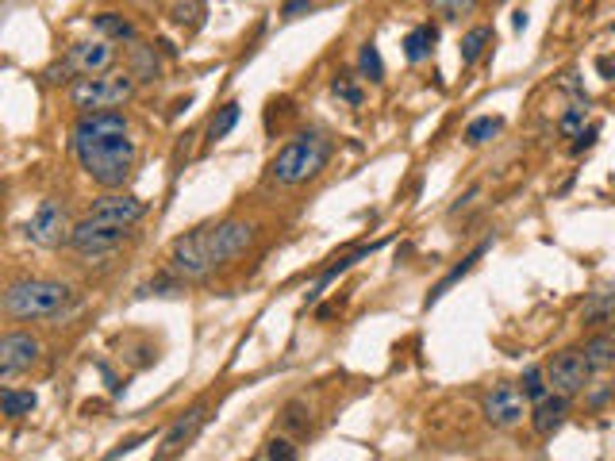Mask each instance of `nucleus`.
<instances>
[{"label":"nucleus","mask_w":615,"mask_h":461,"mask_svg":"<svg viewBox=\"0 0 615 461\" xmlns=\"http://www.w3.org/2000/svg\"><path fill=\"white\" fill-rule=\"evenodd\" d=\"M581 354H585V362H589L592 373H608V369H615V331H596L592 339H585Z\"/></svg>","instance_id":"f3484780"},{"label":"nucleus","mask_w":615,"mask_h":461,"mask_svg":"<svg viewBox=\"0 0 615 461\" xmlns=\"http://www.w3.org/2000/svg\"><path fill=\"white\" fill-rule=\"evenodd\" d=\"M427 8L446 20V24H454V20H462V16H473L477 12V0H427Z\"/></svg>","instance_id":"393cba45"},{"label":"nucleus","mask_w":615,"mask_h":461,"mask_svg":"<svg viewBox=\"0 0 615 461\" xmlns=\"http://www.w3.org/2000/svg\"><path fill=\"white\" fill-rule=\"evenodd\" d=\"M519 392H523L531 404H539L542 396L550 392V385H546V369H542V365H531V369L519 377Z\"/></svg>","instance_id":"cd10ccee"},{"label":"nucleus","mask_w":615,"mask_h":461,"mask_svg":"<svg viewBox=\"0 0 615 461\" xmlns=\"http://www.w3.org/2000/svg\"><path fill=\"white\" fill-rule=\"evenodd\" d=\"M331 93H335L339 100H346L350 108H358V104H362V89H358L350 77H335V81H331Z\"/></svg>","instance_id":"473e14b6"},{"label":"nucleus","mask_w":615,"mask_h":461,"mask_svg":"<svg viewBox=\"0 0 615 461\" xmlns=\"http://www.w3.org/2000/svg\"><path fill=\"white\" fill-rule=\"evenodd\" d=\"M439 43V27L435 24H423V27H412L408 35H404V58L408 62H423L431 50Z\"/></svg>","instance_id":"4be33fe9"},{"label":"nucleus","mask_w":615,"mask_h":461,"mask_svg":"<svg viewBox=\"0 0 615 461\" xmlns=\"http://www.w3.org/2000/svg\"><path fill=\"white\" fill-rule=\"evenodd\" d=\"M489 246H492L489 239H485V243L473 246V250H469L466 258H462V266H454V269H450V273H446V277H443V281L435 285V289L427 292V308H431V304H439V300H443L446 292H450V285H458V281H462L466 273H473V269H477V262H481V258L489 254Z\"/></svg>","instance_id":"6ab92c4d"},{"label":"nucleus","mask_w":615,"mask_h":461,"mask_svg":"<svg viewBox=\"0 0 615 461\" xmlns=\"http://www.w3.org/2000/svg\"><path fill=\"white\" fill-rule=\"evenodd\" d=\"M592 143H596V127H589V131H581V135H577V143H573V154H581V150H592Z\"/></svg>","instance_id":"4c0bfd02"},{"label":"nucleus","mask_w":615,"mask_h":461,"mask_svg":"<svg viewBox=\"0 0 615 461\" xmlns=\"http://www.w3.org/2000/svg\"><path fill=\"white\" fill-rule=\"evenodd\" d=\"M43 358V342L27 331H8L0 339V381H12L27 369H35Z\"/></svg>","instance_id":"9d476101"},{"label":"nucleus","mask_w":615,"mask_h":461,"mask_svg":"<svg viewBox=\"0 0 615 461\" xmlns=\"http://www.w3.org/2000/svg\"><path fill=\"white\" fill-rule=\"evenodd\" d=\"M239 112H243V108H239L235 100H231V104H223L220 112L212 116V123H208V139H212V143H220V139H227V135H231V127L239 123Z\"/></svg>","instance_id":"a878e982"},{"label":"nucleus","mask_w":615,"mask_h":461,"mask_svg":"<svg viewBox=\"0 0 615 461\" xmlns=\"http://www.w3.org/2000/svg\"><path fill=\"white\" fill-rule=\"evenodd\" d=\"M131 73H135L139 85L162 81V58H158V50L147 47V43H135V47H131Z\"/></svg>","instance_id":"412c9836"},{"label":"nucleus","mask_w":615,"mask_h":461,"mask_svg":"<svg viewBox=\"0 0 615 461\" xmlns=\"http://www.w3.org/2000/svg\"><path fill=\"white\" fill-rule=\"evenodd\" d=\"M492 43V27L489 24H477V27H469L466 35H462V47H458V58H462V66H477L481 62V54L489 50Z\"/></svg>","instance_id":"5701e85b"},{"label":"nucleus","mask_w":615,"mask_h":461,"mask_svg":"<svg viewBox=\"0 0 615 461\" xmlns=\"http://www.w3.org/2000/svg\"><path fill=\"white\" fill-rule=\"evenodd\" d=\"M74 304V289L54 277H20L4 289V312L12 319H58Z\"/></svg>","instance_id":"7ed1b4c3"},{"label":"nucleus","mask_w":615,"mask_h":461,"mask_svg":"<svg viewBox=\"0 0 615 461\" xmlns=\"http://www.w3.org/2000/svg\"><path fill=\"white\" fill-rule=\"evenodd\" d=\"M70 235H74V223H70L66 208L58 200H43L35 208V216L24 223V239L43 246V250H58L62 243H70Z\"/></svg>","instance_id":"39448f33"},{"label":"nucleus","mask_w":615,"mask_h":461,"mask_svg":"<svg viewBox=\"0 0 615 461\" xmlns=\"http://www.w3.org/2000/svg\"><path fill=\"white\" fill-rule=\"evenodd\" d=\"M500 127H504V120H496V116H481V120H473L466 127V143L469 146H485L489 139L500 135Z\"/></svg>","instance_id":"c85d7f7f"},{"label":"nucleus","mask_w":615,"mask_h":461,"mask_svg":"<svg viewBox=\"0 0 615 461\" xmlns=\"http://www.w3.org/2000/svg\"><path fill=\"white\" fill-rule=\"evenodd\" d=\"M154 461H170V458H154Z\"/></svg>","instance_id":"ea45409f"},{"label":"nucleus","mask_w":615,"mask_h":461,"mask_svg":"<svg viewBox=\"0 0 615 461\" xmlns=\"http://www.w3.org/2000/svg\"><path fill=\"white\" fill-rule=\"evenodd\" d=\"M66 62L74 66L77 77H100V73H112L116 66V43L112 39H85V43H74Z\"/></svg>","instance_id":"ddd939ff"},{"label":"nucleus","mask_w":615,"mask_h":461,"mask_svg":"<svg viewBox=\"0 0 615 461\" xmlns=\"http://www.w3.org/2000/svg\"><path fill=\"white\" fill-rule=\"evenodd\" d=\"M262 461H266V458H262Z\"/></svg>","instance_id":"a19ab883"},{"label":"nucleus","mask_w":615,"mask_h":461,"mask_svg":"<svg viewBox=\"0 0 615 461\" xmlns=\"http://www.w3.org/2000/svg\"><path fill=\"white\" fill-rule=\"evenodd\" d=\"M35 392H24V389H4L0 392V412L8 415V419H24V415L35 412Z\"/></svg>","instance_id":"b1692460"},{"label":"nucleus","mask_w":615,"mask_h":461,"mask_svg":"<svg viewBox=\"0 0 615 461\" xmlns=\"http://www.w3.org/2000/svg\"><path fill=\"white\" fill-rule=\"evenodd\" d=\"M581 323L585 327H600V323H615V285H600L589 292L585 308H581Z\"/></svg>","instance_id":"dca6fc26"},{"label":"nucleus","mask_w":615,"mask_h":461,"mask_svg":"<svg viewBox=\"0 0 615 461\" xmlns=\"http://www.w3.org/2000/svg\"><path fill=\"white\" fill-rule=\"evenodd\" d=\"M170 269L181 281H204L216 269L212 254H208V227H197L170 246Z\"/></svg>","instance_id":"423d86ee"},{"label":"nucleus","mask_w":615,"mask_h":461,"mask_svg":"<svg viewBox=\"0 0 615 461\" xmlns=\"http://www.w3.org/2000/svg\"><path fill=\"white\" fill-rule=\"evenodd\" d=\"M331 162V139L323 131H300L296 139L281 146L270 162V181L281 189L308 185L312 177H320Z\"/></svg>","instance_id":"f03ea898"},{"label":"nucleus","mask_w":615,"mask_h":461,"mask_svg":"<svg viewBox=\"0 0 615 461\" xmlns=\"http://www.w3.org/2000/svg\"><path fill=\"white\" fill-rule=\"evenodd\" d=\"M312 8H316V0H285L281 20H300V16H308Z\"/></svg>","instance_id":"e433bc0d"},{"label":"nucleus","mask_w":615,"mask_h":461,"mask_svg":"<svg viewBox=\"0 0 615 461\" xmlns=\"http://www.w3.org/2000/svg\"><path fill=\"white\" fill-rule=\"evenodd\" d=\"M481 415H485L489 427H500V431L519 427L523 415H527V396H523L516 385H496V389L485 392V400H481Z\"/></svg>","instance_id":"9b49d317"},{"label":"nucleus","mask_w":615,"mask_h":461,"mask_svg":"<svg viewBox=\"0 0 615 461\" xmlns=\"http://www.w3.org/2000/svg\"><path fill=\"white\" fill-rule=\"evenodd\" d=\"M596 70H600V77L615 81V58H600V62H596Z\"/></svg>","instance_id":"58836bf2"},{"label":"nucleus","mask_w":615,"mask_h":461,"mask_svg":"<svg viewBox=\"0 0 615 461\" xmlns=\"http://www.w3.org/2000/svg\"><path fill=\"white\" fill-rule=\"evenodd\" d=\"M74 154L81 170L89 173L100 189L120 193L135 173L139 146L131 139V123L123 112H89L74 127Z\"/></svg>","instance_id":"f257e3e1"},{"label":"nucleus","mask_w":615,"mask_h":461,"mask_svg":"<svg viewBox=\"0 0 615 461\" xmlns=\"http://www.w3.org/2000/svg\"><path fill=\"white\" fill-rule=\"evenodd\" d=\"M43 77H47V85H66V81H74L77 73H74V66L62 58V62H54V66H47L43 70Z\"/></svg>","instance_id":"c9c22d12"},{"label":"nucleus","mask_w":615,"mask_h":461,"mask_svg":"<svg viewBox=\"0 0 615 461\" xmlns=\"http://www.w3.org/2000/svg\"><path fill=\"white\" fill-rule=\"evenodd\" d=\"M93 27H97L100 39H112V43H139V27L131 24L123 12H97L93 16Z\"/></svg>","instance_id":"a211bd4d"},{"label":"nucleus","mask_w":615,"mask_h":461,"mask_svg":"<svg viewBox=\"0 0 615 461\" xmlns=\"http://www.w3.org/2000/svg\"><path fill=\"white\" fill-rule=\"evenodd\" d=\"M581 131H585V108H569L566 116L558 120V135L562 139H577Z\"/></svg>","instance_id":"2f4dec72"},{"label":"nucleus","mask_w":615,"mask_h":461,"mask_svg":"<svg viewBox=\"0 0 615 461\" xmlns=\"http://www.w3.org/2000/svg\"><path fill=\"white\" fill-rule=\"evenodd\" d=\"M204 423H208V408H204V404L189 408L181 419H173V427L162 435V450H158V458H173V454H181V450L200 435Z\"/></svg>","instance_id":"4468645a"},{"label":"nucleus","mask_w":615,"mask_h":461,"mask_svg":"<svg viewBox=\"0 0 615 461\" xmlns=\"http://www.w3.org/2000/svg\"><path fill=\"white\" fill-rule=\"evenodd\" d=\"M542 369H546V385H550V392L569 396V400L581 396L592 381V369H589V362H585L581 350H558V354L542 365Z\"/></svg>","instance_id":"0eeeda50"},{"label":"nucleus","mask_w":615,"mask_h":461,"mask_svg":"<svg viewBox=\"0 0 615 461\" xmlns=\"http://www.w3.org/2000/svg\"><path fill=\"white\" fill-rule=\"evenodd\" d=\"M89 216L100 219V223H112V227L131 231L135 223H143V216H147V204H143L139 196H131V193H104V196L93 200Z\"/></svg>","instance_id":"f8f14e48"},{"label":"nucleus","mask_w":615,"mask_h":461,"mask_svg":"<svg viewBox=\"0 0 615 461\" xmlns=\"http://www.w3.org/2000/svg\"><path fill=\"white\" fill-rule=\"evenodd\" d=\"M254 223L246 219H220L208 227V254H212V266H227L235 262L239 254H246V246L254 243Z\"/></svg>","instance_id":"1a4fd4ad"},{"label":"nucleus","mask_w":615,"mask_h":461,"mask_svg":"<svg viewBox=\"0 0 615 461\" xmlns=\"http://www.w3.org/2000/svg\"><path fill=\"white\" fill-rule=\"evenodd\" d=\"M358 70H362V77H369L373 85L385 81V62H381V50L373 47V43H362V47H358Z\"/></svg>","instance_id":"bb28decb"},{"label":"nucleus","mask_w":615,"mask_h":461,"mask_svg":"<svg viewBox=\"0 0 615 461\" xmlns=\"http://www.w3.org/2000/svg\"><path fill=\"white\" fill-rule=\"evenodd\" d=\"M566 419H569V396H558V392H546L539 404L531 408V427H535V435H542V438L562 431Z\"/></svg>","instance_id":"2eb2a0df"},{"label":"nucleus","mask_w":615,"mask_h":461,"mask_svg":"<svg viewBox=\"0 0 615 461\" xmlns=\"http://www.w3.org/2000/svg\"><path fill=\"white\" fill-rule=\"evenodd\" d=\"M139 89L135 73L131 70H112L100 73V77H77L74 89H70V100L81 116L89 112H123V104H131Z\"/></svg>","instance_id":"20e7f679"},{"label":"nucleus","mask_w":615,"mask_h":461,"mask_svg":"<svg viewBox=\"0 0 615 461\" xmlns=\"http://www.w3.org/2000/svg\"><path fill=\"white\" fill-rule=\"evenodd\" d=\"M266 461H296V446H293V438L273 435L270 442H266Z\"/></svg>","instance_id":"7c9ffc66"},{"label":"nucleus","mask_w":615,"mask_h":461,"mask_svg":"<svg viewBox=\"0 0 615 461\" xmlns=\"http://www.w3.org/2000/svg\"><path fill=\"white\" fill-rule=\"evenodd\" d=\"M373 250H377V246H358V250H350V254H343V258H339L335 266L323 269L320 277H316V285H312V292H308V304H316V300H320V296H323V289H327V285H331L335 277H343L346 269H354V266H358V262H362V258H369Z\"/></svg>","instance_id":"aec40b11"},{"label":"nucleus","mask_w":615,"mask_h":461,"mask_svg":"<svg viewBox=\"0 0 615 461\" xmlns=\"http://www.w3.org/2000/svg\"><path fill=\"white\" fill-rule=\"evenodd\" d=\"M281 423L296 431V435H308V427H312V419H304V404L293 400V404H285V412H281Z\"/></svg>","instance_id":"c756f323"},{"label":"nucleus","mask_w":615,"mask_h":461,"mask_svg":"<svg viewBox=\"0 0 615 461\" xmlns=\"http://www.w3.org/2000/svg\"><path fill=\"white\" fill-rule=\"evenodd\" d=\"M127 239V231L123 227H112V223H100V219L85 216L81 223H74V235H70V246H74V254H81L85 262H93V258H104V254H116Z\"/></svg>","instance_id":"6e6552de"},{"label":"nucleus","mask_w":615,"mask_h":461,"mask_svg":"<svg viewBox=\"0 0 615 461\" xmlns=\"http://www.w3.org/2000/svg\"><path fill=\"white\" fill-rule=\"evenodd\" d=\"M143 292H162V296H173V292H181V277H177V273H158V277H154V281H147V285H143Z\"/></svg>","instance_id":"72a5a7b5"},{"label":"nucleus","mask_w":615,"mask_h":461,"mask_svg":"<svg viewBox=\"0 0 615 461\" xmlns=\"http://www.w3.org/2000/svg\"><path fill=\"white\" fill-rule=\"evenodd\" d=\"M197 16H200V0H177V4H173V20H177V24L197 27Z\"/></svg>","instance_id":"f704fd0d"}]
</instances>
